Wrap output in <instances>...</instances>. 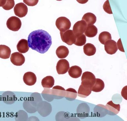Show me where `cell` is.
I'll return each mask as SVG.
<instances>
[{
  "label": "cell",
  "mask_w": 127,
  "mask_h": 121,
  "mask_svg": "<svg viewBox=\"0 0 127 121\" xmlns=\"http://www.w3.org/2000/svg\"><path fill=\"white\" fill-rule=\"evenodd\" d=\"M29 46L33 50L41 53L46 52L52 44L50 35L42 29L34 31L28 37Z\"/></svg>",
  "instance_id": "obj_1"
},
{
  "label": "cell",
  "mask_w": 127,
  "mask_h": 121,
  "mask_svg": "<svg viewBox=\"0 0 127 121\" xmlns=\"http://www.w3.org/2000/svg\"><path fill=\"white\" fill-rule=\"evenodd\" d=\"M71 24L70 21L65 17L58 18L56 21L57 27L61 32H64L69 30L71 26Z\"/></svg>",
  "instance_id": "obj_2"
},
{
  "label": "cell",
  "mask_w": 127,
  "mask_h": 121,
  "mask_svg": "<svg viewBox=\"0 0 127 121\" xmlns=\"http://www.w3.org/2000/svg\"><path fill=\"white\" fill-rule=\"evenodd\" d=\"M6 25L7 27L10 30L14 31H18L21 27V21L17 17L12 16L8 19Z\"/></svg>",
  "instance_id": "obj_3"
},
{
  "label": "cell",
  "mask_w": 127,
  "mask_h": 121,
  "mask_svg": "<svg viewBox=\"0 0 127 121\" xmlns=\"http://www.w3.org/2000/svg\"><path fill=\"white\" fill-rule=\"evenodd\" d=\"M62 40L68 45H71L75 41V36L73 31L68 30L64 32H60Z\"/></svg>",
  "instance_id": "obj_4"
},
{
  "label": "cell",
  "mask_w": 127,
  "mask_h": 121,
  "mask_svg": "<svg viewBox=\"0 0 127 121\" xmlns=\"http://www.w3.org/2000/svg\"><path fill=\"white\" fill-rule=\"evenodd\" d=\"M95 75L90 72H85L82 74L81 77V84L92 88L96 81Z\"/></svg>",
  "instance_id": "obj_5"
},
{
  "label": "cell",
  "mask_w": 127,
  "mask_h": 121,
  "mask_svg": "<svg viewBox=\"0 0 127 121\" xmlns=\"http://www.w3.org/2000/svg\"><path fill=\"white\" fill-rule=\"evenodd\" d=\"M87 26L84 21L81 20L75 23L73 27V32L75 36L83 34Z\"/></svg>",
  "instance_id": "obj_6"
},
{
  "label": "cell",
  "mask_w": 127,
  "mask_h": 121,
  "mask_svg": "<svg viewBox=\"0 0 127 121\" xmlns=\"http://www.w3.org/2000/svg\"><path fill=\"white\" fill-rule=\"evenodd\" d=\"M56 68L58 74H65L67 73L69 69V62L66 59H60L58 62Z\"/></svg>",
  "instance_id": "obj_7"
},
{
  "label": "cell",
  "mask_w": 127,
  "mask_h": 121,
  "mask_svg": "<svg viewBox=\"0 0 127 121\" xmlns=\"http://www.w3.org/2000/svg\"><path fill=\"white\" fill-rule=\"evenodd\" d=\"M14 11L16 16L19 17L23 18L27 14L28 8L24 3H19L15 6Z\"/></svg>",
  "instance_id": "obj_8"
},
{
  "label": "cell",
  "mask_w": 127,
  "mask_h": 121,
  "mask_svg": "<svg viewBox=\"0 0 127 121\" xmlns=\"http://www.w3.org/2000/svg\"><path fill=\"white\" fill-rule=\"evenodd\" d=\"M10 60L14 65L20 66L25 63V59L24 56L22 53L16 52L11 55Z\"/></svg>",
  "instance_id": "obj_9"
},
{
  "label": "cell",
  "mask_w": 127,
  "mask_h": 121,
  "mask_svg": "<svg viewBox=\"0 0 127 121\" xmlns=\"http://www.w3.org/2000/svg\"><path fill=\"white\" fill-rule=\"evenodd\" d=\"M105 51L108 54H113L116 53L118 50L117 43L115 41L109 40L104 44Z\"/></svg>",
  "instance_id": "obj_10"
},
{
  "label": "cell",
  "mask_w": 127,
  "mask_h": 121,
  "mask_svg": "<svg viewBox=\"0 0 127 121\" xmlns=\"http://www.w3.org/2000/svg\"><path fill=\"white\" fill-rule=\"evenodd\" d=\"M23 79L26 85L29 86H32L35 84L37 78L34 73L31 72H28L25 73Z\"/></svg>",
  "instance_id": "obj_11"
},
{
  "label": "cell",
  "mask_w": 127,
  "mask_h": 121,
  "mask_svg": "<svg viewBox=\"0 0 127 121\" xmlns=\"http://www.w3.org/2000/svg\"><path fill=\"white\" fill-rule=\"evenodd\" d=\"M92 88L87 85L81 84L78 89L77 95L81 98H86L91 93Z\"/></svg>",
  "instance_id": "obj_12"
},
{
  "label": "cell",
  "mask_w": 127,
  "mask_h": 121,
  "mask_svg": "<svg viewBox=\"0 0 127 121\" xmlns=\"http://www.w3.org/2000/svg\"><path fill=\"white\" fill-rule=\"evenodd\" d=\"M17 49L21 53H25L29 49L28 43L27 40L22 39L19 41L17 45Z\"/></svg>",
  "instance_id": "obj_13"
},
{
  "label": "cell",
  "mask_w": 127,
  "mask_h": 121,
  "mask_svg": "<svg viewBox=\"0 0 127 121\" xmlns=\"http://www.w3.org/2000/svg\"><path fill=\"white\" fill-rule=\"evenodd\" d=\"M68 74L71 78H78L81 76L82 73V70L79 66H73L69 68L68 71Z\"/></svg>",
  "instance_id": "obj_14"
},
{
  "label": "cell",
  "mask_w": 127,
  "mask_h": 121,
  "mask_svg": "<svg viewBox=\"0 0 127 121\" xmlns=\"http://www.w3.org/2000/svg\"><path fill=\"white\" fill-rule=\"evenodd\" d=\"M106 107V109L109 111V113L113 114V115L117 114L120 111V105L115 104L112 101L107 103Z\"/></svg>",
  "instance_id": "obj_15"
},
{
  "label": "cell",
  "mask_w": 127,
  "mask_h": 121,
  "mask_svg": "<svg viewBox=\"0 0 127 121\" xmlns=\"http://www.w3.org/2000/svg\"><path fill=\"white\" fill-rule=\"evenodd\" d=\"M82 20L84 21L88 26L94 24L96 23L97 19L94 14L91 13H87L83 15Z\"/></svg>",
  "instance_id": "obj_16"
},
{
  "label": "cell",
  "mask_w": 127,
  "mask_h": 121,
  "mask_svg": "<svg viewBox=\"0 0 127 121\" xmlns=\"http://www.w3.org/2000/svg\"><path fill=\"white\" fill-rule=\"evenodd\" d=\"M69 51L66 47L61 46L59 47L56 50V54L58 57L60 59L65 58L68 56Z\"/></svg>",
  "instance_id": "obj_17"
},
{
  "label": "cell",
  "mask_w": 127,
  "mask_h": 121,
  "mask_svg": "<svg viewBox=\"0 0 127 121\" xmlns=\"http://www.w3.org/2000/svg\"><path fill=\"white\" fill-rule=\"evenodd\" d=\"M10 48L5 45H0V58L3 59H8L10 56Z\"/></svg>",
  "instance_id": "obj_18"
},
{
  "label": "cell",
  "mask_w": 127,
  "mask_h": 121,
  "mask_svg": "<svg viewBox=\"0 0 127 121\" xmlns=\"http://www.w3.org/2000/svg\"><path fill=\"white\" fill-rule=\"evenodd\" d=\"M84 33L85 36L88 37H93L97 34L98 29L94 25H88Z\"/></svg>",
  "instance_id": "obj_19"
},
{
  "label": "cell",
  "mask_w": 127,
  "mask_h": 121,
  "mask_svg": "<svg viewBox=\"0 0 127 121\" xmlns=\"http://www.w3.org/2000/svg\"><path fill=\"white\" fill-rule=\"evenodd\" d=\"M83 51L84 53L87 56H92L96 53V48L92 44L87 43L83 46Z\"/></svg>",
  "instance_id": "obj_20"
},
{
  "label": "cell",
  "mask_w": 127,
  "mask_h": 121,
  "mask_svg": "<svg viewBox=\"0 0 127 121\" xmlns=\"http://www.w3.org/2000/svg\"><path fill=\"white\" fill-rule=\"evenodd\" d=\"M54 79L51 76H47L42 80L41 85L44 88H51L54 85Z\"/></svg>",
  "instance_id": "obj_21"
},
{
  "label": "cell",
  "mask_w": 127,
  "mask_h": 121,
  "mask_svg": "<svg viewBox=\"0 0 127 121\" xmlns=\"http://www.w3.org/2000/svg\"><path fill=\"white\" fill-rule=\"evenodd\" d=\"M105 84L104 82L100 79H96V81L91 89L93 92L98 93L101 92L104 89Z\"/></svg>",
  "instance_id": "obj_22"
},
{
  "label": "cell",
  "mask_w": 127,
  "mask_h": 121,
  "mask_svg": "<svg viewBox=\"0 0 127 121\" xmlns=\"http://www.w3.org/2000/svg\"><path fill=\"white\" fill-rule=\"evenodd\" d=\"M66 95L65 97L67 100L73 101L77 97V92L75 90L72 88H69L65 91Z\"/></svg>",
  "instance_id": "obj_23"
},
{
  "label": "cell",
  "mask_w": 127,
  "mask_h": 121,
  "mask_svg": "<svg viewBox=\"0 0 127 121\" xmlns=\"http://www.w3.org/2000/svg\"><path fill=\"white\" fill-rule=\"evenodd\" d=\"M111 40H112V36L111 34L108 32H103L99 34V40L102 44H105L106 42Z\"/></svg>",
  "instance_id": "obj_24"
},
{
  "label": "cell",
  "mask_w": 127,
  "mask_h": 121,
  "mask_svg": "<svg viewBox=\"0 0 127 121\" xmlns=\"http://www.w3.org/2000/svg\"><path fill=\"white\" fill-rule=\"evenodd\" d=\"M86 41V36L83 34L81 35L75 36V41L74 44L77 46H81L85 44Z\"/></svg>",
  "instance_id": "obj_25"
},
{
  "label": "cell",
  "mask_w": 127,
  "mask_h": 121,
  "mask_svg": "<svg viewBox=\"0 0 127 121\" xmlns=\"http://www.w3.org/2000/svg\"><path fill=\"white\" fill-rule=\"evenodd\" d=\"M15 4L14 0H7L5 4L2 7L3 8L6 10H9L13 8Z\"/></svg>",
  "instance_id": "obj_26"
},
{
  "label": "cell",
  "mask_w": 127,
  "mask_h": 121,
  "mask_svg": "<svg viewBox=\"0 0 127 121\" xmlns=\"http://www.w3.org/2000/svg\"><path fill=\"white\" fill-rule=\"evenodd\" d=\"M103 9L105 12L109 14H113L109 1L107 0L104 3L103 6Z\"/></svg>",
  "instance_id": "obj_27"
},
{
  "label": "cell",
  "mask_w": 127,
  "mask_h": 121,
  "mask_svg": "<svg viewBox=\"0 0 127 121\" xmlns=\"http://www.w3.org/2000/svg\"><path fill=\"white\" fill-rule=\"evenodd\" d=\"M38 1V0H24L23 2L28 6H33L36 5L37 4Z\"/></svg>",
  "instance_id": "obj_28"
},
{
  "label": "cell",
  "mask_w": 127,
  "mask_h": 121,
  "mask_svg": "<svg viewBox=\"0 0 127 121\" xmlns=\"http://www.w3.org/2000/svg\"><path fill=\"white\" fill-rule=\"evenodd\" d=\"M117 45H118V48H119V50L122 52H125L124 48H123V45L121 42V38L117 42Z\"/></svg>",
  "instance_id": "obj_29"
},
{
  "label": "cell",
  "mask_w": 127,
  "mask_h": 121,
  "mask_svg": "<svg viewBox=\"0 0 127 121\" xmlns=\"http://www.w3.org/2000/svg\"><path fill=\"white\" fill-rule=\"evenodd\" d=\"M127 86H126L124 87L121 93L122 96L126 100H127Z\"/></svg>",
  "instance_id": "obj_30"
},
{
  "label": "cell",
  "mask_w": 127,
  "mask_h": 121,
  "mask_svg": "<svg viewBox=\"0 0 127 121\" xmlns=\"http://www.w3.org/2000/svg\"><path fill=\"white\" fill-rule=\"evenodd\" d=\"M6 0H0V7H2L5 4Z\"/></svg>",
  "instance_id": "obj_31"
}]
</instances>
